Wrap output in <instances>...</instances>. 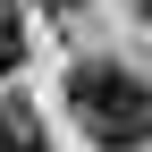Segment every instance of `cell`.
Here are the masks:
<instances>
[{"mask_svg":"<svg viewBox=\"0 0 152 152\" xmlns=\"http://www.w3.org/2000/svg\"><path fill=\"white\" fill-rule=\"evenodd\" d=\"M68 110L102 152H135L152 135V85L118 59H76L68 68Z\"/></svg>","mask_w":152,"mask_h":152,"instance_id":"cell-1","label":"cell"},{"mask_svg":"<svg viewBox=\"0 0 152 152\" xmlns=\"http://www.w3.org/2000/svg\"><path fill=\"white\" fill-rule=\"evenodd\" d=\"M17 59H26V17H17V9H0V76H9Z\"/></svg>","mask_w":152,"mask_h":152,"instance_id":"cell-3","label":"cell"},{"mask_svg":"<svg viewBox=\"0 0 152 152\" xmlns=\"http://www.w3.org/2000/svg\"><path fill=\"white\" fill-rule=\"evenodd\" d=\"M42 9H59V17H68V9H85V0H42Z\"/></svg>","mask_w":152,"mask_h":152,"instance_id":"cell-4","label":"cell"},{"mask_svg":"<svg viewBox=\"0 0 152 152\" xmlns=\"http://www.w3.org/2000/svg\"><path fill=\"white\" fill-rule=\"evenodd\" d=\"M0 152H51V144H42V127H34L17 102H0Z\"/></svg>","mask_w":152,"mask_h":152,"instance_id":"cell-2","label":"cell"}]
</instances>
